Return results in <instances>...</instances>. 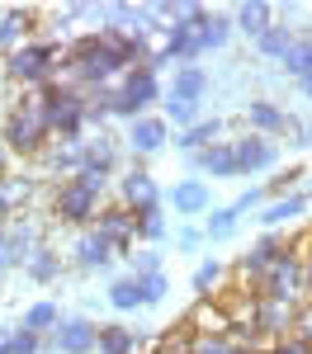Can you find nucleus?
Listing matches in <instances>:
<instances>
[{"mask_svg":"<svg viewBox=\"0 0 312 354\" xmlns=\"http://www.w3.org/2000/svg\"><path fill=\"white\" fill-rule=\"evenodd\" d=\"M53 213L62 222H71V227H85L90 218H100V189L85 185L81 175H76V180H62V189H57V198H53Z\"/></svg>","mask_w":312,"mask_h":354,"instance_id":"nucleus-5","label":"nucleus"},{"mask_svg":"<svg viewBox=\"0 0 312 354\" xmlns=\"http://www.w3.org/2000/svg\"><path fill=\"white\" fill-rule=\"evenodd\" d=\"M199 170H208V175H241V165H237V147L232 142H213L208 151H199L194 156Z\"/></svg>","mask_w":312,"mask_h":354,"instance_id":"nucleus-13","label":"nucleus"},{"mask_svg":"<svg viewBox=\"0 0 312 354\" xmlns=\"http://www.w3.org/2000/svg\"><path fill=\"white\" fill-rule=\"evenodd\" d=\"M156 100V71L152 66H133L128 76H123V90H113V113H123V118H147V104Z\"/></svg>","mask_w":312,"mask_h":354,"instance_id":"nucleus-6","label":"nucleus"},{"mask_svg":"<svg viewBox=\"0 0 312 354\" xmlns=\"http://www.w3.org/2000/svg\"><path fill=\"white\" fill-rule=\"evenodd\" d=\"M133 274H138V279H147V274H161V255H156V250H142V255H133Z\"/></svg>","mask_w":312,"mask_h":354,"instance_id":"nucleus-36","label":"nucleus"},{"mask_svg":"<svg viewBox=\"0 0 312 354\" xmlns=\"http://www.w3.org/2000/svg\"><path fill=\"white\" fill-rule=\"evenodd\" d=\"M218 133H223V123H218V118H199L194 128H185V133H180L175 147H185L190 156H199V151H208V147L218 142Z\"/></svg>","mask_w":312,"mask_h":354,"instance_id":"nucleus-17","label":"nucleus"},{"mask_svg":"<svg viewBox=\"0 0 312 354\" xmlns=\"http://www.w3.org/2000/svg\"><path fill=\"white\" fill-rule=\"evenodd\" d=\"M303 208H308V198H303V194H288L279 203H270L260 222H265V227H279V222H288V218H303Z\"/></svg>","mask_w":312,"mask_h":354,"instance_id":"nucleus-25","label":"nucleus"},{"mask_svg":"<svg viewBox=\"0 0 312 354\" xmlns=\"http://www.w3.org/2000/svg\"><path fill=\"white\" fill-rule=\"evenodd\" d=\"M62 66L71 76H81L85 85H104L109 76H118L123 66L133 71V62L123 53V33L118 28H100V33H85L71 43V53L62 57Z\"/></svg>","mask_w":312,"mask_h":354,"instance_id":"nucleus-1","label":"nucleus"},{"mask_svg":"<svg viewBox=\"0 0 312 354\" xmlns=\"http://www.w3.org/2000/svg\"><path fill=\"white\" fill-rule=\"evenodd\" d=\"M246 118H251V128H255L260 137L284 133V128H288V113H284V109H275L270 100H251V104H246Z\"/></svg>","mask_w":312,"mask_h":354,"instance_id":"nucleus-15","label":"nucleus"},{"mask_svg":"<svg viewBox=\"0 0 312 354\" xmlns=\"http://www.w3.org/2000/svg\"><path fill=\"white\" fill-rule=\"evenodd\" d=\"M223 265H218V260H208V265H199L194 270V293L199 298H213V288H218V283H223Z\"/></svg>","mask_w":312,"mask_h":354,"instance_id":"nucleus-30","label":"nucleus"},{"mask_svg":"<svg viewBox=\"0 0 312 354\" xmlns=\"http://www.w3.org/2000/svg\"><path fill=\"white\" fill-rule=\"evenodd\" d=\"M113 161H118V156H113V142L104 133L95 137V142H85V170H90V175H104V180H109Z\"/></svg>","mask_w":312,"mask_h":354,"instance_id":"nucleus-21","label":"nucleus"},{"mask_svg":"<svg viewBox=\"0 0 312 354\" xmlns=\"http://www.w3.org/2000/svg\"><path fill=\"white\" fill-rule=\"evenodd\" d=\"M57 270H62V265H57V255H53V250H38V255L28 260V274H33L38 283H48V279H57Z\"/></svg>","mask_w":312,"mask_h":354,"instance_id":"nucleus-32","label":"nucleus"},{"mask_svg":"<svg viewBox=\"0 0 312 354\" xmlns=\"http://www.w3.org/2000/svg\"><path fill=\"white\" fill-rule=\"evenodd\" d=\"M109 302L118 307V312H133V307H142V279H138V274H128V279H113Z\"/></svg>","mask_w":312,"mask_h":354,"instance_id":"nucleus-24","label":"nucleus"},{"mask_svg":"<svg viewBox=\"0 0 312 354\" xmlns=\"http://www.w3.org/2000/svg\"><path fill=\"white\" fill-rule=\"evenodd\" d=\"M133 222H138V236H142V241H156V236H166V222H161V203L133 208Z\"/></svg>","mask_w":312,"mask_h":354,"instance_id":"nucleus-27","label":"nucleus"},{"mask_svg":"<svg viewBox=\"0 0 312 354\" xmlns=\"http://www.w3.org/2000/svg\"><path fill=\"white\" fill-rule=\"evenodd\" d=\"M208 95V76H203V66H175V81H170V95L166 100H185V104H199Z\"/></svg>","mask_w":312,"mask_h":354,"instance_id":"nucleus-11","label":"nucleus"},{"mask_svg":"<svg viewBox=\"0 0 312 354\" xmlns=\"http://www.w3.org/2000/svg\"><path fill=\"white\" fill-rule=\"evenodd\" d=\"M10 354H38V335L19 326L15 335H10Z\"/></svg>","mask_w":312,"mask_h":354,"instance_id":"nucleus-37","label":"nucleus"},{"mask_svg":"<svg viewBox=\"0 0 312 354\" xmlns=\"http://www.w3.org/2000/svg\"><path fill=\"white\" fill-rule=\"evenodd\" d=\"M275 19H279L275 5H260V0H255V5H237V28H241L246 38H260Z\"/></svg>","mask_w":312,"mask_h":354,"instance_id":"nucleus-16","label":"nucleus"},{"mask_svg":"<svg viewBox=\"0 0 312 354\" xmlns=\"http://www.w3.org/2000/svg\"><path fill=\"white\" fill-rule=\"evenodd\" d=\"M194 354H246V345H237L232 335H199Z\"/></svg>","mask_w":312,"mask_h":354,"instance_id":"nucleus-31","label":"nucleus"},{"mask_svg":"<svg viewBox=\"0 0 312 354\" xmlns=\"http://www.w3.org/2000/svg\"><path fill=\"white\" fill-rule=\"evenodd\" d=\"M170 203H175V213H185V218H194V213H208V189H203L199 180H190V185H175Z\"/></svg>","mask_w":312,"mask_h":354,"instance_id":"nucleus-20","label":"nucleus"},{"mask_svg":"<svg viewBox=\"0 0 312 354\" xmlns=\"http://www.w3.org/2000/svg\"><path fill=\"white\" fill-rule=\"evenodd\" d=\"M128 147H133L138 156L161 151V147H166V123H161V118H138V123H133V137H128Z\"/></svg>","mask_w":312,"mask_h":354,"instance_id":"nucleus-14","label":"nucleus"},{"mask_svg":"<svg viewBox=\"0 0 312 354\" xmlns=\"http://www.w3.org/2000/svg\"><path fill=\"white\" fill-rule=\"evenodd\" d=\"M104 241L118 250V245H128L133 236H138V222H133V208H104L100 213V227H95Z\"/></svg>","mask_w":312,"mask_h":354,"instance_id":"nucleus-10","label":"nucleus"},{"mask_svg":"<svg viewBox=\"0 0 312 354\" xmlns=\"http://www.w3.org/2000/svg\"><path fill=\"white\" fill-rule=\"evenodd\" d=\"M38 104H43V113H48V128L53 133H62V142H76V133H81V123H85V104L81 95L71 90V85H43L38 95H33Z\"/></svg>","mask_w":312,"mask_h":354,"instance_id":"nucleus-3","label":"nucleus"},{"mask_svg":"<svg viewBox=\"0 0 312 354\" xmlns=\"http://www.w3.org/2000/svg\"><path fill=\"white\" fill-rule=\"evenodd\" d=\"M62 326V317H57L53 302H33L24 312V330H33V335H43V330H57Z\"/></svg>","mask_w":312,"mask_h":354,"instance_id":"nucleus-28","label":"nucleus"},{"mask_svg":"<svg viewBox=\"0 0 312 354\" xmlns=\"http://www.w3.org/2000/svg\"><path fill=\"white\" fill-rule=\"evenodd\" d=\"M265 354H312V345H303V340H279V345H270Z\"/></svg>","mask_w":312,"mask_h":354,"instance_id":"nucleus-39","label":"nucleus"},{"mask_svg":"<svg viewBox=\"0 0 312 354\" xmlns=\"http://www.w3.org/2000/svg\"><path fill=\"white\" fill-rule=\"evenodd\" d=\"M293 43H298V28H288L284 19H275V24L265 28L260 38H255V53L260 57H275V62H284V57L293 53Z\"/></svg>","mask_w":312,"mask_h":354,"instance_id":"nucleus-12","label":"nucleus"},{"mask_svg":"<svg viewBox=\"0 0 312 354\" xmlns=\"http://www.w3.org/2000/svg\"><path fill=\"white\" fill-rule=\"evenodd\" d=\"M5 71H10V81L19 85H53V71H57V48L53 43H24L19 53H10L5 62Z\"/></svg>","mask_w":312,"mask_h":354,"instance_id":"nucleus-4","label":"nucleus"},{"mask_svg":"<svg viewBox=\"0 0 312 354\" xmlns=\"http://www.w3.org/2000/svg\"><path fill=\"white\" fill-rule=\"evenodd\" d=\"M298 85H303V95H312V76H308V81H298Z\"/></svg>","mask_w":312,"mask_h":354,"instance_id":"nucleus-41","label":"nucleus"},{"mask_svg":"<svg viewBox=\"0 0 312 354\" xmlns=\"http://www.w3.org/2000/svg\"><path fill=\"white\" fill-rule=\"evenodd\" d=\"M284 71L298 76V81H308V76H312V38H298V43H293V53L284 57Z\"/></svg>","mask_w":312,"mask_h":354,"instance_id":"nucleus-29","label":"nucleus"},{"mask_svg":"<svg viewBox=\"0 0 312 354\" xmlns=\"http://www.w3.org/2000/svg\"><path fill=\"white\" fill-rule=\"evenodd\" d=\"M48 137H53V128H48V113H43L38 100H24L19 109L5 118V147L19 151V156H38L48 147Z\"/></svg>","mask_w":312,"mask_h":354,"instance_id":"nucleus-2","label":"nucleus"},{"mask_svg":"<svg viewBox=\"0 0 312 354\" xmlns=\"http://www.w3.org/2000/svg\"><path fill=\"white\" fill-rule=\"evenodd\" d=\"M166 298V274H147L142 279V307H156Z\"/></svg>","mask_w":312,"mask_h":354,"instance_id":"nucleus-33","label":"nucleus"},{"mask_svg":"<svg viewBox=\"0 0 312 354\" xmlns=\"http://www.w3.org/2000/svg\"><path fill=\"white\" fill-rule=\"evenodd\" d=\"M293 340H303V345H312V302L293 312Z\"/></svg>","mask_w":312,"mask_h":354,"instance_id":"nucleus-35","label":"nucleus"},{"mask_svg":"<svg viewBox=\"0 0 312 354\" xmlns=\"http://www.w3.org/2000/svg\"><path fill=\"white\" fill-rule=\"evenodd\" d=\"M0 354H10V335L5 330H0Z\"/></svg>","mask_w":312,"mask_h":354,"instance_id":"nucleus-40","label":"nucleus"},{"mask_svg":"<svg viewBox=\"0 0 312 354\" xmlns=\"http://www.w3.org/2000/svg\"><path fill=\"white\" fill-rule=\"evenodd\" d=\"M57 350H62V354H90V350H100V326H90V322H81V317L62 322V326H57Z\"/></svg>","mask_w":312,"mask_h":354,"instance_id":"nucleus-9","label":"nucleus"},{"mask_svg":"<svg viewBox=\"0 0 312 354\" xmlns=\"http://www.w3.org/2000/svg\"><path fill=\"white\" fill-rule=\"evenodd\" d=\"M237 208H218L213 218H208V236H232V227H237Z\"/></svg>","mask_w":312,"mask_h":354,"instance_id":"nucleus-34","label":"nucleus"},{"mask_svg":"<svg viewBox=\"0 0 312 354\" xmlns=\"http://www.w3.org/2000/svg\"><path fill=\"white\" fill-rule=\"evenodd\" d=\"M166 113L175 118V123H190V128H194V118H199V104H185V100H166Z\"/></svg>","mask_w":312,"mask_h":354,"instance_id":"nucleus-38","label":"nucleus"},{"mask_svg":"<svg viewBox=\"0 0 312 354\" xmlns=\"http://www.w3.org/2000/svg\"><path fill=\"white\" fill-rule=\"evenodd\" d=\"M28 24H33V15H28V10H5V15H0V48L19 53V48H24L19 38L28 33Z\"/></svg>","mask_w":312,"mask_h":354,"instance_id":"nucleus-19","label":"nucleus"},{"mask_svg":"<svg viewBox=\"0 0 312 354\" xmlns=\"http://www.w3.org/2000/svg\"><path fill=\"white\" fill-rule=\"evenodd\" d=\"M123 198H128V208H147V203H156V185H152V175H147V170H133V175L123 180Z\"/></svg>","mask_w":312,"mask_h":354,"instance_id":"nucleus-22","label":"nucleus"},{"mask_svg":"<svg viewBox=\"0 0 312 354\" xmlns=\"http://www.w3.org/2000/svg\"><path fill=\"white\" fill-rule=\"evenodd\" d=\"M5 151H10V147H0V165H5Z\"/></svg>","mask_w":312,"mask_h":354,"instance_id":"nucleus-42","label":"nucleus"},{"mask_svg":"<svg viewBox=\"0 0 312 354\" xmlns=\"http://www.w3.org/2000/svg\"><path fill=\"white\" fill-rule=\"evenodd\" d=\"M232 147H237V165H241V175H251V170H265V165L279 161V147H275L270 137H260V133L241 137V142H232Z\"/></svg>","mask_w":312,"mask_h":354,"instance_id":"nucleus-8","label":"nucleus"},{"mask_svg":"<svg viewBox=\"0 0 312 354\" xmlns=\"http://www.w3.org/2000/svg\"><path fill=\"white\" fill-rule=\"evenodd\" d=\"M113 255V245L100 236V232H85L81 241H76V265H85V270H104Z\"/></svg>","mask_w":312,"mask_h":354,"instance_id":"nucleus-18","label":"nucleus"},{"mask_svg":"<svg viewBox=\"0 0 312 354\" xmlns=\"http://www.w3.org/2000/svg\"><path fill=\"white\" fill-rule=\"evenodd\" d=\"M284 255H288V241H279V236H260V241L241 255V265H237V270H241V279H251L255 288H260V283H265V274L275 270Z\"/></svg>","mask_w":312,"mask_h":354,"instance_id":"nucleus-7","label":"nucleus"},{"mask_svg":"<svg viewBox=\"0 0 312 354\" xmlns=\"http://www.w3.org/2000/svg\"><path fill=\"white\" fill-rule=\"evenodd\" d=\"M133 350H138V330L100 326V354H133Z\"/></svg>","mask_w":312,"mask_h":354,"instance_id":"nucleus-23","label":"nucleus"},{"mask_svg":"<svg viewBox=\"0 0 312 354\" xmlns=\"http://www.w3.org/2000/svg\"><path fill=\"white\" fill-rule=\"evenodd\" d=\"M227 19L223 15H203V19H199V53H208V48H223L227 43Z\"/></svg>","mask_w":312,"mask_h":354,"instance_id":"nucleus-26","label":"nucleus"}]
</instances>
